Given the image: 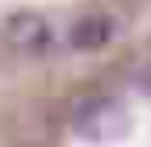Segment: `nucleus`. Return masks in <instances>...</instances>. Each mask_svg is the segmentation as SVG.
<instances>
[{
  "mask_svg": "<svg viewBox=\"0 0 151 147\" xmlns=\"http://www.w3.org/2000/svg\"><path fill=\"white\" fill-rule=\"evenodd\" d=\"M71 130L88 143H118L130 135V109L109 93L80 97L71 105Z\"/></svg>",
  "mask_w": 151,
  "mask_h": 147,
  "instance_id": "1",
  "label": "nucleus"
},
{
  "mask_svg": "<svg viewBox=\"0 0 151 147\" xmlns=\"http://www.w3.org/2000/svg\"><path fill=\"white\" fill-rule=\"evenodd\" d=\"M4 42L21 55H42L50 46V25L38 13H13L4 21Z\"/></svg>",
  "mask_w": 151,
  "mask_h": 147,
  "instance_id": "2",
  "label": "nucleus"
},
{
  "mask_svg": "<svg viewBox=\"0 0 151 147\" xmlns=\"http://www.w3.org/2000/svg\"><path fill=\"white\" fill-rule=\"evenodd\" d=\"M109 34H113V25L105 13H80L67 30V42H71V50H101L109 42Z\"/></svg>",
  "mask_w": 151,
  "mask_h": 147,
  "instance_id": "3",
  "label": "nucleus"
},
{
  "mask_svg": "<svg viewBox=\"0 0 151 147\" xmlns=\"http://www.w3.org/2000/svg\"><path fill=\"white\" fill-rule=\"evenodd\" d=\"M134 84H139V93H143V97H151V59L134 71Z\"/></svg>",
  "mask_w": 151,
  "mask_h": 147,
  "instance_id": "4",
  "label": "nucleus"
}]
</instances>
